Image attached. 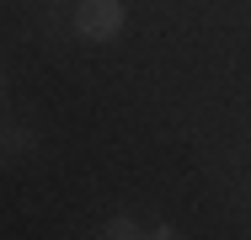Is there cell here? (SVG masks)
<instances>
[{"mask_svg": "<svg viewBox=\"0 0 251 240\" xmlns=\"http://www.w3.org/2000/svg\"><path fill=\"white\" fill-rule=\"evenodd\" d=\"M123 22H128L123 0H80L75 5V38L80 43H112V38H123Z\"/></svg>", "mask_w": 251, "mask_h": 240, "instance_id": "obj_1", "label": "cell"}, {"mask_svg": "<svg viewBox=\"0 0 251 240\" xmlns=\"http://www.w3.org/2000/svg\"><path fill=\"white\" fill-rule=\"evenodd\" d=\"M0 96H5V80H0Z\"/></svg>", "mask_w": 251, "mask_h": 240, "instance_id": "obj_3", "label": "cell"}, {"mask_svg": "<svg viewBox=\"0 0 251 240\" xmlns=\"http://www.w3.org/2000/svg\"><path fill=\"white\" fill-rule=\"evenodd\" d=\"M101 235H107V240H134L139 230H134V219H107V224H101Z\"/></svg>", "mask_w": 251, "mask_h": 240, "instance_id": "obj_2", "label": "cell"}]
</instances>
